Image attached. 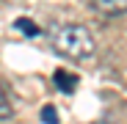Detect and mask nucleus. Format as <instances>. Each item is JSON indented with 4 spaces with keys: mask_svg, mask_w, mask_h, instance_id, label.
Segmentation results:
<instances>
[{
    "mask_svg": "<svg viewBox=\"0 0 127 124\" xmlns=\"http://www.w3.org/2000/svg\"><path fill=\"white\" fill-rule=\"evenodd\" d=\"M91 6L102 17H122V14H127V0H91Z\"/></svg>",
    "mask_w": 127,
    "mask_h": 124,
    "instance_id": "nucleus-2",
    "label": "nucleus"
},
{
    "mask_svg": "<svg viewBox=\"0 0 127 124\" xmlns=\"http://www.w3.org/2000/svg\"><path fill=\"white\" fill-rule=\"evenodd\" d=\"M14 28H17L19 33H25V36H39V25H33L28 17H19L17 22H14Z\"/></svg>",
    "mask_w": 127,
    "mask_h": 124,
    "instance_id": "nucleus-4",
    "label": "nucleus"
},
{
    "mask_svg": "<svg viewBox=\"0 0 127 124\" xmlns=\"http://www.w3.org/2000/svg\"><path fill=\"white\" fill-rule=\"evenodd\" d=\"M50 39H53V50L61 52L64 58H72V61H83V58L94 55V50H97L91 30L83 25H61L53 30Z\"/></svg>",
    "mask_w": 127,
    "mask_h": 124,
    "instance_id": "nucleus-1",
    "label": "nucleus"
},
{
    "mask_svg": "<svg viewBox=\"0 0 127 124\" xmlns=\"http://www.w3.org/2000/svg\"><path fill=\"white\" fill-rule=\"evenodd\" d=\"M41 121H44V124H58V113H55L53 105H44V108H41Z\"/></svg>",
    "mask_w": 127,
    "mask_h": 124,
    "instance_id": "nucleus-5",
    "label": "nucleus"
},
{
    "mask_svg": "<svg viewBox=\"0 0 127 124\" xmlns=\"http://www.w3.org/2000/svg\"><path fill=\"white\" fill-rule=\"evenodd\" d=\"M53 80H55V88H61L64 94H72L75 88H77V74L75 72H66V69H55V74H53Z\"/></svg>",
    "mask_w": 127,
    "mask_h": 124,
    "instance_id": "nucleus-3",
    "label": "nucleus"
},
{
    "mask_svg": "<svg viewBox=\"0 0 127 124\" xmlns=\"http://www.w3.org/2000/svg\"><path fill=\"white\" fill-rule=\"evenodd\" d=\"M8 113H11V105H8V97H6L3 86H0V119H6Z\"/></svg>",
    "mask_w": 127,
    "mask_h": 124,
    "instance_id": "nucleus-6",
    "label": "nucleus"
}]
</instances>
